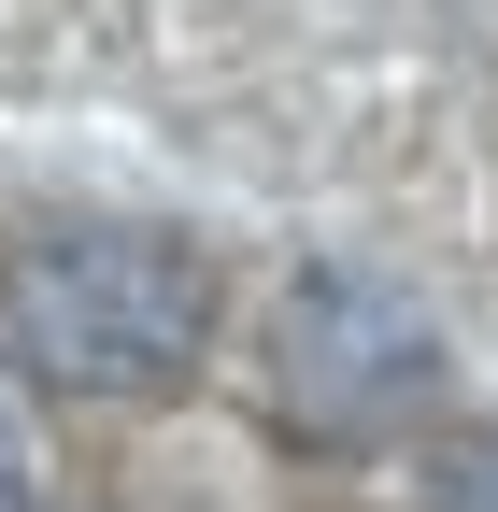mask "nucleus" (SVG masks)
Segmentation results:
<instances>
[{"mask_svg":"<svg viewBox=\"0 0 498 512\" xmlns=\"http://www.w3.org/2000/svg\"><path fill=\"white\" fill-rule=\"evenodd\" d=\"M0 328L72 399H171L214 356V256L171 242V228L57 214L0 256Z\"/></svg>","mask_w":498,"mask_h":512,"instance_id":"nucleus-1","label":"nucleus"},{"mask_svg":"<svg viewBox=\"0 0 498 512\" xmlns=\"http://www.w3.org/2000/svg\"><path fill=\"white\" fill-rule=\"evenodd\" d=\"M399 384H427V328H413L385 285H356V271L285 285V399L370 413V399H399Z\"/></svg>","mask_w":498,"mask_h":512,"instance_id":"nucleus-2","label":"nucleus"},{"mask_svg":"<svg viewBox=\"0 0 498 512\" xmlns=\"http://www.w3.org/2000/svg\"><path fill=\"white\" fill-rule=\"evenodd\" d=\"M0 512H43V456H29V413L0 399Z\"/></svg>","mask_w":498,"mask_h":512,"instance_id":"nucleus-3","label":"nucleus"},{"mask_svg":"<svg viewBox=\"0 0 498 512\" xmlns=\"http://www.w3.org/2000/svg\"><path fill=\"white\" fill-rule=\"evenodd\" d=\"M442 512H498V441H470V456H442Z\"/></svg>","mask_w":498,"mask_h":512,"instance_id":"nucleus-4","label":"nucleus"}]
</instances>
